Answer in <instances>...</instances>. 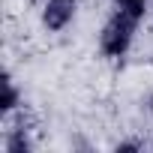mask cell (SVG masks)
Returning <instances> with one entry per match:
<instances>
[{"instance_id": "obj_1", "label": "cell", "mask_w": 153, "mask_h": 153, "mask_svg": "<svg viewBox=\"0 0 153 153\" xmlns=\"http://www.w3.org/2000/svg\"><path fill=\"white\" fill-rule=\"evenodd\" d=\"M144 21V12L138 9H126V6H114L111 15L105 18V24L99 27L96 36V48L105 60H123L138 36V27Z\"/></svg>"}, {"instance_id": "obj_2", "label": "cell", "mask_w": 153, "mask_h": 153, "mask_svg": "<svg viewBox=\"0 0 153 153\" xmlns=\"http://www.w3.org/2000/svg\"><path fill=\"white\" fill-rule=\"evenodd\" d=\"M6 129H3V153H33L36 150V138H33V120L27 117V111H15L12 117L3 120Z\"/></svg>"}, {"instance_id": "obj_3", "label": "cell", "mask_w": 153, "mask_h": 153, "mask_svg": "<svg viewBox=\"0 0 153 153\" xmlns=\"http://www.w3.org/2000/svg\"><path fill=\"white\" fill-rule=\"evenodd\" d=\"M78 0H42L39 3V24L45 33H63L78 18Z\"/></svg>"}, {"instance_id": "obj_4", "label": "cell", "mask_w": 153, "mask_h": 153, "mask_svg": "<svg viewBox=\"0 0 153 153\" xmlns=\"http://www.w3.org/2000/svg\"><path fill=\"white\" fill-rule=\"evenodd\" d=\"M21 108H24V90L18 87L15 75L9 69H3V75H0V117L6 120Z\"/></svg>"}, {"instance_id": "obj_5", "label": "cell", "mask_w": 153, "mask_h": 153, "mask_svg": "<svg viewBox=\"0 0 153 153\" xmlns=\"http://www.w3.org/2000/svg\"><path fill=\"white\" fill-rule=\"evenodd\" d=\"M114 6H126V9H138V12H147V6L153 0H111Z\"/></svg>"}, {"instance_id": "obj_6", "label": "cell", "mask_w": 153, "mask_h": 153, "mask_svg": "<svg viewBox=\"0 0 153 153\" xmlns=\"http://www.w3.org/2000/svg\"><path fill=\"white\" fill-rule=\"evenodd\" d=\"M114 150H141V144L138 141H120V144H114Z\"/></svg>"}, {"instance_id": "obj_7", "label": "cell", "mask_w": 153, "mask_h": 153, "mask_svg": "<svg viewBox=\"0 0 153 153\" xmlns=\"http://www.w3.org/2000/svg\"><path fill=\"white\" fill-rule=\"evenodd\" d=\"M147 111H150V117H153V93H150V99H147Z\"/></svg>"}]
</instances>
